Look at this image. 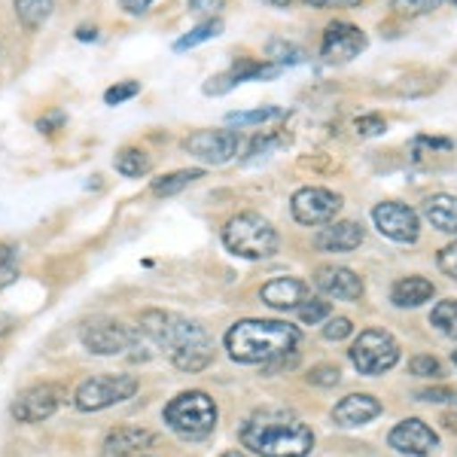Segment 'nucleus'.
<instances>
[{
  "label": "nucleus",
  "mask_w": 457,
  "mask_h": 457,
  "mask_svg": "<svg viewBox=\"0 0 457 457\" xmlns=\"http://www.w3.org/2000/svg\"><path fill=\"white\" fill-rule=\"evenodd\" d=\"M141 333H146L162 351H168L171 363L183 372H202L213 360V342L198 323L165 312H144Z\"/></svg>",
  "instance_id": "nucleus-1"
},
{
  "label": "nucleus",
  "mask_w": 457,
  "mask_h": 457,
  "mask_svg": "<svg viewBox=\"0 0 457 457\" xmlns=\"http://www.w3.org/2000/svg\"><path fill=\"white\" fill-rule=\"evenodd\" d=\"M241 442L262 457H305L314 448V433L293 415L260 411L241 427Z\"/></svg>",
  "instance_id": "nucleus-2"
},
{
  "label": "nucleus",
  "mask_w": 457,
  "mask_h": 457,
  "mask_svg": "<svg viewBox=\"0 0 457 457\" xmlns=\"http://www.w3.org/2000/svg\"><path fill=\"white\" fill-rule=\"evenodd\" d=\"M299 345V329L281 320H238L226 333V351L238 363H269L293 353Z\"/></svg>",
  "instance_id": "nucleus-3"
},
{
  "label": "nucleus",
  "mask_w": 457,
  "mask_h": 457,
  "mask_svg": "<svg viewBox=\"0 0 457 457\" xmlns=\"http://www.w3.org/2000/svg\"><path fill=\"white\" fill-rule=\"evenodd\" d=\"M223 245L232 250L235 256L245 260H269L271 253H278V232L260 213H238L232 217L223 228Z\"/></svg>",
  "instance_id": "nucleus-4"
},
{
  "label": "nucleus",
  "mask_w": 457,
  "mask_h": 457,
  "mask_svg": "<svg viewBox=\"0 0 457 457\" xmlns=\"http://www.w3.org/2000/svg\"><path fill=\"white\" fill-rule=\"evenodd\" d=\"M165 424L183 439H204L217 427V403L204 390H187L165 405Z\"/></svg>",
  "instance_id": "nucleus-5"
},
{
  "label": "nucleus",
  "mask_w": 457,
  "mask_h": 457,
  "mask_svg": "<svg viewBox=\"0 0 457 457\" xmlns=\"http://www.w3.org/2000/svg\"><path fill=\"white\" fill-rule=\"evenodd\" d=\"M137 394L135 375H95V378L83 381L73 394V405L79 411H101L116 403H125Z\"/></svg>",
  "instance_id": "nucleus-6"
},
{
  "label": "nucleus",
  "mask_w": 457,
  "mask_h": 457,
  "mask_svg": "<svg viewBox=\"0 0 457 457\" xmlns=\"http://www.w3.org/2000/svg\"><path fill=\"white\" fill-rule=\"evenodd\" d=\"M396 360H400V345L394 342V336L381 333V329H366L351 345V363L363 375H381L394 370Z\"/></svg>",
  "instance_id": "nucleus-7"
},
{
  "label": "nucleus",
  "mask_w": 457,
  "mask_h": 457,
  "mask_svg": "<svg viewBox=\"0 0 457 457\" xmlns=\"http://www.w3.org/2000/svg\"><path fill=\"white\" fill-rule=\"evenodd\" d=\"M62 400H64V390L53 385V381H43V385H31L21 390L10 405V415L19 424H40L55 415Z\"/></svg>",
  "instance_id": "nucleus-8"
},
{
  "label": "nucleus",
  "mask_w": 457,
  "mask_h": 457,
  "mask_svg": "<svg viewBox=\"0 0 457 457\" xmlns=\"http://www.w3.org/2000/svg\"><path fill=\"white\" fill-rule=\"evenodd\" d=\"M290 211L302 226H320L342 211V195L323 187H302L290 198Z\"/></svg>",
  "instance_id": "nucleus-9"
},
{
  "label": "nucleus",
  "mask_w": 457,
  "mask_h": 457,
  "mask_svg": "<svg viewBox=\"0 0 457 457\" xmlns=\"http://www.w3.org/2000/svg\"><path fill=\"white\" fill-rule=\"evenodd\" d=\"M141 333L122 327L120 320H92L83 327V345L86 351L98 353V357H113V353L131 351L137 345Z\"/></svg>",
  "instance_id": "nucleus-10"
},
{
  "label": "nucleus",
  "mask_w": 457,
  "mask_h": 457,
  "mask_svg": "<svg viewBox=\"0 0 457 457\" xmlns=\"http://www.w3.org/2000/svg\"><path fill=\"white\" fill-rule=\"evenodd\" d=\"M238 131L232 129H208V131H195L183 141V150L193 153L195 159L208 162V165H226L228 159L238 153Z\"/></svg>",
  "instance_id": "nucleus-11"
},
{
  "label": "nucleus",
  "mask_w": 457,
  "mask_h": 457,
  "mask_svg": "<svg viewBox=\"0 0 457 457\" xmlns=\"http://www.w3.org/2000/svg\"><path fill=\"white\" fill-rule=\"evenodd\" d=\"M366 34L360 31L351 21H333V25L323 31V43H320V55L323 62L329 64H345L351 58H357L366 49Z\"/></svg>",
  "instance_id": "nucleus-12"
},
{
  "label": "nucleus",
  "mask_w": 457,
  "mask_h": 457,
  "mask_svg": "<svg viewBox=\"0 0 457 457\" xmlns=\"http://www.w3.org/2000/svg\"><path fill=\"white\" fill-rule=\"evenodd\" d=\"M372 220L381 235H387L390 241H400V245H411L418 238V228H421L418 213L400 202H381L372 211Z\"/></svg>",
  "instance_id": "nucleus-13"
},
{
  "label": "nucleus",
  "mask_w": 457,
  "mask_h": 457,
  "mask_svg": "<svg viewBox=\"0 0 457 457\" xmlns=\"http://www.w3.org/2000/svg\"><path fill=\"white\" fill-rule=\"evenodd\" d=\"M281 73V68L271 62H250V58H241V62H235L232 68L217 73V77H211L208 83H204V95H226L228 88L241 86V83H250V79H271Z\"/></svg>",
  "instance_id": "nucleus-14"
},
{
  "label": "nucleus",
  "mask_w": 457,
  "mask_h": 457,
  "mask_svg": "<svg viewBox=\"0 0 457 457\" xmlns=\"http://www.w3.org/2000/svg\"><path fill=\"white\" fill-rule=\"evenodd\" d=\"M390 445L403 454L427 457L439 445V436L421 421V418H405V421H400L390 430Z\"/></svg>",
  "instance_id": "nucleus-15"
},
{
  "label": "nucleus",
  "mask_w": 457,
  "mask_h": 457,
  "mask_svg": "<svg viewBox=\"0 0 457 457\" xmlns=\"http://www.w3.org/2000/svg\"><path fill=\"white\" fill-rule=\"evenodd\" d=\"M314 284L323 296L329 299H360L363 296V281L345 265H320L314 275Z\"/></svg>",
  "instance_id": "nucleus-16"
},
{
  "label": "nucleus",
  "mask_w": 457,
  "mask_h": 457,
  "mask_svg": "<svg viewBox=\"0 0 457 457\" xmlns=\"http://www.w3.org/2000/svg\"><path fill=\"white\" fill-rule=\"evenodd\" d=\"M381 415V403L370 394H351L333 409V421L338 427H360Z\"/></svg>",
  "instance_id": "nucleus-17"
},
{
  "label": "nucleus",
  "mask_w": 457,
  "mask_h": 457,
  "mask_svg": "<svg viewBox=\"0 0 457 457\" xmlns=\"http://www.w3.org/2000/svg\"><path fill=\"white\" fill-rule=\"evenodd\" d=\"M314 245L320 250H327V253H348V250H357L363 245V226L351 223V220H345V223H329L327 228L317 232Z\"/></svg>",
  "instance_id": "nucleus-18"
},
{
  "label": "nucleus",
  "mask_w": 457,
  "mask_h": 457,
  "mask_svg": "<svg viewBox=\"0 0 457 457\" xmlns=\"http://www.w3.org/2000/svg\"><path fill=\"white\" fill-rule=\"evenodd\" d=\"M260 296L265 305L287 312V308H299L312 293H308V284L299 281V278H275V281H269L262 287Z\"/></svg>",
  "instance_id": "nucleus-19"
},
{
  "label": "nucleus",
  "mask_w": 457,
  "mask_h": 457,
  "mask_svg": "<svg viewBox=\"0 0 457 457\" xmlns=\"http://www.w3.org/2000/svg\"><path fill=\"white\" fill-rule=\"evenodd\" d=\"M156 436H153L150 430H141V427H120V430H113L104 442L107 454L113 457H129V454H137L144 452V448H150Z\"/></svg>",
  "instance_id": "nucleus-20"
},
{
  "label": "nucleus",
  "mask_w": 457,
  "mask_h": 457,
  "mask_svg": "<svg viewBox=\"0 0 457 457\" xmlns=\"http://www.w3.org/2000/svg\"><path fill=\"white\" fill-rule=\"evenodd\" d=\"M424 217L430 220L433 228L445 235H457V195H433L424 202Z\"/></svg>",
  "instance_id": "nucleus-21"
},
{
  "label": "nucleus",
  "mask_w": 457,
  "mask_h": 457,
  "mask_svg": "<svg viewBox=\"0 0 457 457\" xmlns=\"http://www.w3.org/2000/svg\"><path fill=\"white\" fill-rule=\"evenodd\" d=\"M390 299L400 308H418L427 299H433V284L427 278H400L390 290Z\"/></svg>",
  "instance_id": "nucleus-22"
},
{
  "label": "nucleus",
  "mask_w": 457,
  "mask_h": 457,
  "mask_svg": "<svg viewBox=\"0 0 457 457\" xmlns=\"http://www.w3.org/2000/svg\"><path fill=\"white\" fill-rule=\"evenodd\" d=\"M452 150H454V144L448 141V137H433V135H418L409 146L411 162H415V165H424V168L436 165L439 156H452Z\"/></svg>",
  "instance_id": "nucleus-23"
},
{
  "label": "nucleus",
  "mask_w": 457,
  "mask_h": 457,
  "mask_svg": "<svg viewBox=\"0 0 457 457\" xmlns=\"http://www.w3.org/2000/svg\"><path fill=\"white\" fill-rule=\"evenodd\" d=\"M204 171L202 168H183V171H171V174H162L153 180V195L159 198H168V195H177L189 187V183L202 180Z\"/></svg>",
  "instance_id": "nucleus-24"
},
{
  "label": "nucleus",
  "mask_w": 457,
  "mask_h": 457,
  "mask_svg": "<svg viewBox=\"0 0 457 457\" xmlns=\"http://www.w3.org/2000/svg\"><path fill=\"white\" fill-rule=\"evenodd\" d=\"M16 4V16L28 31H37V28L46 25V19L53 16L55 0H12Z\"/></svg>",
  "instance_id": "nucleus-25"
},
{
  "label": "nucleus",
  "mask_w": 457,
  "mask_h": 457,
  "mask_svg": "<svg viewBox=\"0 0 457 457\" xmlns=\"http://www.w3.org/2000/svg\"><path fill=\"white\" fill-rule=\"evenodd\" d=\"M116 171L122 177H144L150 174V156H146L144 150H137V146H125V150L116 153L113 159Z\"/></svg>",
  "instance_id": "nucleus-26"
},
{
  "label": "nucleus",
  "mask_w": 457,
  "mask_h": 457,
  "mask_svg": "<svg viewBox=\"0 0 457 457\" xmlns=\"http://www.w3.org/2000/svg\"><path fill=\"white\" fill-rule=\"evenodd\" d=\"M220 31H223V21H220V19H208V21H202V25H195L193 31H189L187 37H180V40L174 43V53H187V49L198 46V43L213 40V37H217Z\"/></svg>",
  "instance_id": "nucleus-27"
},
{
  "label": "nucleus",
  "mask_w": 457,
  "mask_h": 457,
  "mask_svg": "<svg viewBox=\"0 0 457 457\" xmlns=\"http://www.w3.org/2000/svg\"><path fill=\"white\" fill-rule=\"evenodd\" d=\"M430 323L436 329H442L448 338H457V299L439 302V305L433 308V314H430Z\"/></svg>",
  "instance_id": "nucleus-28"
},
{
  "label": "nucleus",
  "mask_w": 457,
  "mask_h": 457,
  "mask_svg": "<svg viewBox=\"0 0 457 457\" xmlns=\"http://www.w3.org/2000/svg\"><path fill=\"white\" fill-rule=\"evenodd\" d=\"M302 58L305 55H302L299 46H293V43H287V40H271L269 43V58H265V62L284 68V64H299Z\"/></svg>",
  "instance_id": "nucleus-29"
},
{
  "label": "nucleus",
  "mask_w": 457,
  "mask_h": 457,
  "mask_svg": "<svg viewBox=\"0 0 457 457\" xmlns=\"http://www.w3.org/2000/svg\"><path fill=\"white\" fill-rule=\"evenodd\" d=\"M284 110L281 107H260V110H250V113H228V122L232 125H260L269 120H281Z\"/></svg>",
  "instance_id": "nucleus-30"
},
{
  "label": "nucleus",
  "mask_w": 457,
  "mask_h": 457,
  "mask_svg": "<svg viewBox=\"0 0 457 457\" xmlns=\"http://www.w3.org/2000/svg\"><path fill=\"white\" fill-rule=\"evenodd\" d=\"M442 0H390V6H394L400 16H427V12H433Z\"/></svg>",
  "instance_id": "nucleus-31"
},
{
  "label": "nucleus",
  "mask_w": 457,
  "mask_h": 457,
  "mask_svg": "<svg viewBox=\"0 0 457 457\" xmlns=\"http://www.w3.org/2000/svg\"><path fill=\"white\" fill-rule=\"evenodd\" d=\"M296 312H299V317H302L305 323H320V320H327V317H329V302L308 296V299L296 308Z\"/></svg>",
  "instance_id": "nucleus-32"
},
{
  "label": "nucleus",
  "mask_w": 457,
  "mask_h": 457,
  "mask_svg": "<svg viewBox=\"0 0 457 457\" xmlns=\"http://www.w3.org/2000/svg\"><path fill=\"white\" fill-rule=\"evenodd\" d=\"M137 92H141V83H135V79H125V83H116V86L107 88L104 101L110 107H116V104H122V101H131Z\"/></svg>",
  "instance_id": "nucleus-33"
},
{
  "label": "nucleus",
  "mask_w": 457,
  "mask_h": 457,
  "mask_svg": "<svg viewBox=\"0 0 457 457\" xmlns=\"http://www.w3.org/2000/svg\"><path fill=\"white\" fill-rule=\"evenodd\" d=\"M411 375H418V378H439V360L436 357H411L409 363Z\"/></svg>",
  "instance_id": "nucleus-34"
},
{
  "label": "nucleus",
  "mask_w": 457,
  "mask_h": 457,
  "mask_svg": "<svg viewBox=\"0 0 457 457\" xmlns=\"http://www.w3.org/2000/svg\"><path fill=\"white\" fill-rule=\"evenodd\" d=\"M353 129H357L360 135H366V137H375V135H381V131L387 129V122H385V116L370 113V116H360V120L353 122Z\"/></svg>",
  "instance_id": "nucleus-35"
},
{
  "label": "nucleus",
  "mask_w": 457,
  "mask_h": 457,
  "mask_svg": "<svg viewBox=\"0 0 457 457\" xmlns=\"http://www.w3.org/2000/svg\"><path fill=\"white\" fill-rule=\"evenodd\" d=\"M351 320L348 317H329V323L323 327V336L329 338V342H342V338L351 336Z\"/></svg>",
  "instance_id": "nucleus-36"
},
{
  "label": "nucleus",
  "mask_w": 457,
  "mask_h": 457,
  "mask_svg": "<svg viewBox=\"0 0 457 457\" xmlns=\"http://www.w3.org/2000/svg\"><path fill=\"white\" fill-rule=\"evenodd\" d=\"M308 381L312 385H320V387H333V385H338V370L336 366H314L312 372H308Z\"/></svg>",
  "instance_id": "nucleus-37"
},
{
  "label": "nucleus",
  "mask_w": 457,
  "mask_h": 457,
  "mask_svg": "<svg viewBox=\"0 0 457 457\" xmlns=\"http://www.w3.org/2000/svg\"><path fill=\"white\" fill-rule=\"evenodd\" d=\"M226 6V0H189V12L195 16H217Z\"/></svg>",
  "instance_id": "nucleus-38"
},
{
  "label": "nucleus",
  "mask_w": 457,
  "mask_h": 457,
  "mask_svg": "<svg viewBox=\"0 0 457 457\" xmlns=\"http://www.w3.org/2000/svg\"><path fill=\"white\" fill-rule=\"evenodd\" d=\"M439 269L445 271L448 278H457V241H454V245H448L439 253Z\"/></svg>",
  "instance_id": "nucleus-39"
},
{
  "label": "nucleus",
  "mask_w": 457,
  "mask_h": 457,
  "mask_svg": "<svg viewBox=\"0 0 457 457\" xmlns=\"http://www.w3.org/2000/svg\"><path fill=\"white\" fill-rule=\"evenodd\" d=\"M418 400L424 403H445V400H457V394L452 387H430V390H421L418 394Z\"/></svg>",
  "instance_id": "nucleus-40"
},
{
  "label": "nucleus",
  "mask_w": 457,
  "mask_h": 457,
  "mask_svg": "<svg viewBox=\"0 0 457 457\" xmlns=\"http://www.w3.org/2000/svg\"><path fill=\"white\" fill-rule=\"evenodd\" d=\"M156 4V0H120V6L129 16H141V12H146L150 6Z\"/></svg>",
  "instance_id": "nucleus-41"
},
{
  "label": "nucleus",
  "mask_w": 457,
  "mask_h": 457,
  "mask_svg": "<svg viewBox=\"0 0 457 457\" xmlns=\"http://www.w3.org/2000/svg\"><path fill=\"white\" fill-rule=\"evenodd\" d=\"M308 6H314V10H323V6H360L363 0H305Z\"/></svg>",
  "instance_id": "nucleus-42"
},
{
  "label": "nucleus",
  "mask_w": 457,
  "mask_h": 457,
  "mask_svg": "<svg viewBox=\"0 0 457 457\" xmlns=\"http://www.w3.org/2000/svg\"><path fill=\"white\" fill-rule=\"evenodd\" d=\"M62 122H64V113H49L46 120H40V122H37V129H40V131H46V135H53V131H55Z\"/></svg>",
  "instance_id": "nucleus-43"
},
{
  "label": "nucleus",
  "mask_w": 457,
  "mask_h": 457,
  "mask_svg": "<svg viewBox=\"0 0 457 457\" xmlns=\"http://www.w3.org/2000/svg\"><path fill=\"white\" fill-rule=\"evenodd\" d=\"M10 262H12V247L10 245H0V271H4Z\"/></svg>",
  "instance_id": "nucleus-44"
},
{
  "label": "nucleus",
  "mask_w": 457,
  "mask_h": 457,
  "mask_svg": "<svg viewBox=\"0 0 457 457\" xmlns=\"http://www.w3.org/2000/svg\"><path fill=\"white\" fill-rule=\"evenodd\" d=\"M442 424H445V427H448V430H452V433H457V409L445 411V415H442Z\"/></svg>",
  "instance_id": "nucleus-45"
},
{
  "label": "nucleus",
  "mask_w": 457,
  "mask_h": 457,
  "mask_svg": "<svg viewBox=\"0 0 457 457\" xmlns=\"http://www.w3.org/2000/svg\"><path fill=\"white\" fill-rule=\"evenodd\" d=\"M12 323H16V320H12L10 314H0V336H6V333H10V329H12Z\"/></svg>",
  "instance_id": "nucleus-46"
},
{
  "label": "nucleus",
  "mask_w": 457,
  "mask_h": 457,
  "mask_svg": "<svg viewBox=\"0 0 457 457\" xmlns=\"http://www.w3.org/2000/svg\"><path fill=\"white\" fill-rule=\"evenodd\" d=\"M79 40H95V37H98V31H95V28H92V31H88V28H79Z\"/></svg>",
  "instance_id": "nucleus-47"
},
{
  "label": "nucleus",
  "mask_w": 457,
  "mask_h": 457,
  "mask_svg": "<svg viewBox=\"0 0 457 457\" xmlns=\"http://www.w3.org/2000/svg\"><path fill=\"white\" fill-rule=\"evenodd\" d=\"M262 4H271V6H290L293 0H262Z\"/></svg>",
  "instance_id": "nucleus-48"
},
{
  "label": "nucleus",
  "mask_w": 457,
  "mask_h": 457,
  "mask_svg": "<svg viewBox=\"0 0 457 457\" xmlns=\"http://www.w3.org/2000/svg\"><path fill=\"white\" fill-rule=\"evenodd\" d=\"M223 457H245V454H241V452H226Z\"/></svg>",
  "instance_id": "nucleus-49"
},
{
  "label": "nucleus",
  "mask_w": 457,
  "mask_h": 457,
  "mask_svg": "<svg viewBox=\"0 0 457 457\" xmlns=\"http://www.w3.org/2000/svg\"><path fill=\"white\" fill-rule=\"evenodd\" d=\"M454 363H457V351H454Z\"/></svg>",
  "instance_id": "nucleus-50"
},
{
  "label": "nucleus",
  "mask_w": 457,
  "mask_h": 457,
  "mask_svg": "<svg viewBox=\"0 0 457 457\" xmlns=\"http://www.w3.org/2000/svg\"><path fill=\"white\" fill-rule=\"evenodd\" d=\"M452 4H454V6H457V0H452Z\"/></svg>",
  "instance_id": "nucleus-51"
}]
</instances>
